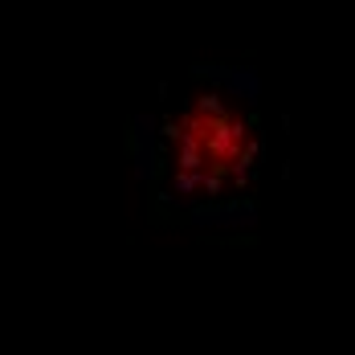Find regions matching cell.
<instances>
[{
  "instance_id": "obj_1",
  "label": "cell",
  "mask_w": 355,
  "mask_h": 355,
  "mask_svg": "<svg viewBox=\"0 0 355 355\" xmlns=\"http://www.w3.org/2000/svg\"><path fill=\"white\" fill-rule=\"evenodd\" d=\"M164 168L184 200L220 205L249 192L257 172V123L229 90L188 94L164 123Z\"/></svg>"
}]
</instances>
